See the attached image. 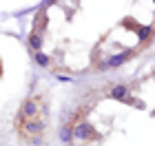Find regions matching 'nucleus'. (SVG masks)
I'll return each instance as SVG.
<instances>
[{
	"instance_id": "obj_1",
	"label": "nucleus",
	"mask_w": 155,
	"mask_h": 146,
	"mask_svg": "<svg viewBox=\"0 0 155 146\" xmlns=\"http://www.w3.org/2000/svg\"><path fill=\"white\" fill-rule=\"evenodd\" d=\"M73 140H97V135H95V128L91 126V124L84 120V122H78L75 126H73Z\"/></svg>"
},
{
	"instance_id": "obj_2",
	"label": "nucleus",
	"mask_w": 155,
	"mask_h": 146,
	"mask_svg": "<svg viewBox=\"0 0 155 146\" xmlns=\"http://www.w3.org/2000/svg\"><path fill=\"white\" fill-rule=\"evenodd\" d=\"M36 115H38V104L33 100H27L22 104V109H20V117H22V120H33Z\"/></svg>"
},
{
	"instance_id": "obj_3",
	"label": "nucleus",
	"mask_w": 155,
	"mask_h": 146,
	"mask_svg": "<svg viewBox=\"0 0 155 146\" xmlns=\"http://www.w3.org/2000/svg\"><path fill=\"white\" fill-rule=\"evenodd\" d=\"M109 95L115 97V100H122V102H126V104H131V91H129L124 84H115L113 89H111Z\"/></svg>"
},
{
	"instance_id": "obj_4",
	"label": "nucleus",
	"mask_w": 155,
	"mask_h": 146,
	"mask_svg": "<svg viewBox=\"0 0 155 146\" xmlns=\"http://www.w3.org/2000/svg\"><path fill=\"white\" fill-rule=\"evenodd\" d=\"M133 55V51H129V49H126V51H122V53H115V55H111V58L107 60V64H109V69H113V67H120V64H124L126 60H129Z\"/></svg>"
},
{
	"instance_id": "obj_5",
	"label": "nucleus",
	"mask_w": 155,
	"mask_h": 146,
	"mask_svg": "<svg viewBox=\"0 0 155 146\" xmlns=\"http://www.w3.org/2000/svg\"><path fill=\"white\" fill-rule=\"evenodd\" d=\"M22 128H25V133L36 135V133H42V131H45V122H40V120H27Z\"/></svg>"
},
{
	"instance_id": "obj_6",
	"label": "nucleus",
	"mask_w": 155,
	"mask_h": 146,
	"mask_svg": "<svg viewBox=\"0 0 155 146\" xmlns=\"http://www.w3.org/2000/svg\"><path fill=\"white\" fill-rule=\"evenodd\" d=\"M27 42H29V47L38 53L40 49H42V33H40V31H33L31 36H29V40H27Z\"/></svg>"
},
{
	"instance_id": "obj_7",
	"label": "nucleus",
	"mask_w": 155,
	"mask_h": 146,
	"mask_svg": "<svg viewBox=\"0 0 155 146\" xmlns=\"http://www.w3.org/2000/svg\"><path fill=\"white\" fill-rule=\"evenodd\" d=\"M135 33H137V40L140 42H144V40H149L151 36H153V27H135Z\"/></svg>"
},
{
	"instance_id": "obj_8",
	"label": "nucleus",
	"mask_w": 155,
	"mask_h": 146,
	"mask_svg": "<svg viewBox=\"0 0 155 146\" xmlns=\"http://www.w3.org/2000/svg\"><path fill=\"white\" fill-rule=\"evenodd\" d=\"M60 140L64 144H71L73 142V133H71V128H69V126H62L60 128Z\"/></svg>"
},
{
	"instance_id": "obj_9",
	"label": "nucleus",
	"mask_w": 155,
	"mask_h": 146,
	"mask_svg": "<svg viewBox=\"0 0 155 146\" xmlns=\"http://www.w3.org/2000/svg\"><path fill=\"white\" fill-rule=\"evenodd\" d=\"M36 62H38L40 67H49V64H51V55H47V53L38 51V53H36Z\"/></svg>"
},
{
	"instance_id": "obj_10",
	"label": "nucleus",
	"mask_w": 155,
	"mask_h": 146,
	"mask_svg": "<svg viewBox=\"0 0 155 146\" xmlns=\"http://www.w3.org/2000/svg\"><path fill=\"white\" fill-rule=\"evenodd\" d=\"M97 71H107V69H109V64H107V60H102V62H97Z\"/></svg>"
},
{
	"instance_id": "obj_11",
	"label": "nucleus",
	"mask_w": 155,
	"mask_h": 146,
	"mask_svg": "<svg viewBox=\"0 0 155 146\" xmlns=\"http://www.w3.org/2000/svg\"><path fill=\"white\" fill-rule=\"evenodd\" d=\"M58 80H60V82H71L69 75H62V73H58Z\"/></svg>"
}]
</instances>
